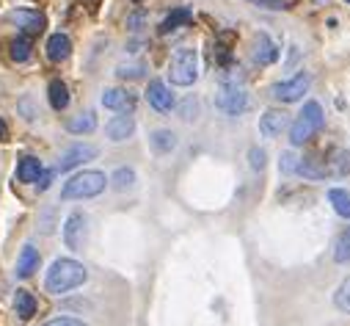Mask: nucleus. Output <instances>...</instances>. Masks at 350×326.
<instances>
[{
	"instance_id": "f257e3e1",
	"label": "nucleus",
	"mask_w": 350,
	"mask_h": 326,
	"mask_svg": "<svg viewBox=\"0 0 350 326\" xmlns=\"http://www.w3.org/2000/svg\"><path fill=\"white\" fill-rule=\"evenodd\" d=\"M85 279H89V271H85L83 263L69 260V258H61V260H55V263L50 266V271H47V277H44V288H47L50 293L61 296V293H69V290L80 288Z\"/></svg>"
},
{
	"instance_id": "f03ea898",
	"label": "nucleus",
	"mask_w": 350,
	"mask_h": 326,
	"mask_svg": "<svg viewBox=\"0 0 350 326\" xmlns=\"http://www.w3.org/2000/svg\"><path fill=\"white\" fill-rule=\"evenodd\" d=\"M323 125H325L323 105L317 100H309L301 108V114L293 119V125H290V144L293 147H304L309 138H314L317 130H323Z\"/></svg>"
},
{
	"instance_id": "7ed1b4c3",
	"label": "nucleus",
	"mask_w": 350,
	"mask_h": 326,
	"mask_svg": "<svg viewBox=\"0 0 350 326\" xmlns=\"http://www.w3.org/2000/svg\"><path fill=\"white\" fill-rule=\"evenodd\" d=\"M108 186V177L103 172H94V169H85V172H77L72 175L64 188H61V199H92V197H100Z\"/></svg>"
},
{
	"instance_id": "20e7f679",
	"label": "nucleus",
	"mask_w": 350,
	"mask_h": 326,
	"mask_svg": "<svg viewBox=\"0 0 350 326\" xmlns=\"http://www.w3.org/2000/svg\"><path fill=\"white\" fill-rule=\"evenodd\" d=\"M168 80L174 86H193L199 80V53L193 47H180L168 61Z\"/></svg>"
},
{
	"instance_id": "39448f33",
	"label": "nucleus",
	"mask_w": 350,
	"mask_h": 326,
	"mask_svg": "<svg viewBox=\"0 0 350 326\" xmlns=\"http://www.w3.org/2000/svg\"><path fill=\"white\" fill-rule=\"evenodd\" d=\"M309 89H312V77L306 72H298V75L282 80V84H273L271 86V95L279 103H298V100H304L309 95Z\"/></svg>"
},
{
	"instance_id": "423d86ee",
	"label": "nucleus",
	"mask_w": 350,
	"mask_h": 326,
	"mask_svg": "<svg viewBox=\"0 0 350 326\" xmlns=\"http://www.w3.org/2000/svg\"><path fill=\"white\" fill-rule=\"evenodd\" d=\"M215 105H218V111H224V114H229V116H240V114L248 111L251 100H248V95H245L243 86H237V84H224V86L218 89V95H215Z\"/></svg>"
},
{
	"instance_id": "0eeeda50",
	"label": "nucleus",
	"mask_w": 350,
	"mask_h": 326,
	"mask_svg": "<svg viewBox=\"0 0 350 326\" xmlns=\"http://www.w3.org/2000/svg\"><path fill=\"white\" fill-rule=\"evenodd\" d=\"M85 238H89V218H85V213H69L64 221V243L72 252H80L85 247Z\"/></svg>"
},
{
	"instance_id": "6e6552de",
	"label": "nucleus",
	"mask_w": 350,
	"mask_h": 326,
	"mask_svg": "<svg viewBox=\"0 0 350 326\" xmlns=\"http://www.w3.org/2000/svg\"><path fill=\"white\" fill-rule=\"evenodd\" d=\"M6 20L12 23V25H17L23 34H28V36H36V34H42L44 31V14H39V12H33V9H14V12H9L6 14Z\"/></svg>"
},
{
	"instance_id": "1a4fd4ad",
	"label": "nucleus",
	"mask_w": 350,
	"mask_h": 326,
	"mask_svg": "<svg viewBox=\"0 0 350 326\" xmlns=\"http://www.w3.org/2000/svg\"><path fill=\"white\" fill-rule=\"evenodd\" d=\"M97 155H100V149H97V147H92V144H75V147H69V149L61 155L58 169H61V172H72L75 166H80V163L94 160Z\"/></svg>"
},
{
	"instance_id": "9d476101",
	"label": "nucleus",
	"mask_w": 350,
	"mask_h": 326,
	"mask_svg": "<svg viewBox=\"0 0 350 326\" xmlns=\"http://www.w3.org/2000/svg\"><path fill=\"white\" fill-rule=\"evenodd\" d=\"M251 58L259 64V66H271L279 61V47L276 42L268 36V34H256L254 36V45H251Z\"/></svg>"
},
{
	"instance_id": "9b49d317",
	"label": "nucleus",
	"mask_w": 350,
	"mask_h": 326,
	"mask_svg": "<svg viewBox=\"0 0 350 326\" xmlns=\"http://www.w3.org/2000/svg\"><path fill=\"white\" fill-rule=\"evenodd\" d=\"M146 100H149V105H152L157 114H168V111L174 108V95H171V89L163 84V80H149Z\"/></svg>"
},
{
	"instance_id": "f8f14e48",
	"label": "nucleus",
	"mask_w": 350,
	"mask_h": 326,
	"mask_svg": "<svg viewBox=\"0 0 350 326\" xmlns=\"http://www.w3.org/2000/svg\"><path fill=\"white\" fill-rule=\"evenodd\" d=\"M287 125H290V116H287L284 111H279V108H268L265 114L259 116V133L265 136V138H276V136H282Z\"/></svg>"
},
{
	"instance_id": "ddd939ff",
	"label": "nucleus",
	"mask_w": 350,
	"mask_h": 326,
	"mask_svg": "<svg viewBox=\"0 0 350 326\" xmlns=\"http://www.w3.org/2000/svg\"><path fill=\"white\" fill-rule=\"evenodd\" d=\"M135 95H130L127 89H105L103 92V105L116 111V114H133L135 111Z\"/></svg>"
},
{
	"instance_id": "4468645a",
	"label": "nucleus",
	"mask_w": 350,
	"mask_h": 326,
	"mask_svg": "<svg viewBox=\"0 0 350 326\" xmlns=\"http://www.w3.org/2000/svg\"><path fill=\"white\" fill-rule=\"evenodd\" d=\"M133 130H135L133 114H119V116H113V119L105 125V136H108L111 141H127V138L133 136Z\"/></svg>"
},
{
	"instance_id": "2eb2a0df",
	"label": "nucleus",
	"mask_w": 350,
	"mask_h": 326,
	"mask_svg": "<svg viewBox=\"0 0 350 326\" xmlns=\"http://www.w3.org/2000/svg\"><path fill=\"white\" fill-rule=\"evenodd\" d=\"M47 58L50 61H66L69 55H72V39L66 36V34H53L50 39H47Z\"/></svg>"
},
{
	"instance_id": "dca6fc26",
	"label": "nucleus",
	"mask_w": 350,
	"mask_h": 326,
	"mask_svg": "<svg viewBox=\"0 0 350 326\" xmlns=\"http://www.w3.org/2000/svg\"><path fill=\"white\" fill-rule=\"evenodd\" d=\"M66 130L75 133V136H89V133H94V130H97V114H94V111H83V114L72 116V119L66 122Z\"/></svg>"
},
{
	"instance_id": "f3484780",
	"label": "nucleus",
	"mask_w": 350,
	"mask_h": 326,
	"mask_svg": "<svg viewBox=\"0 0 350 326\" xmlns=\"http://www.w3.org/2000/svg\"><path fill=\"white\" fill-rule=\"evenodd\" d=\"M36 268H39V252L28 243V247H23V252L17 258V277L20 279H28V277H33Z\"/></svg>"
},
{
	"instance_id": "a211bd4d",
	"label": "nucleus",
	"mask_w": 350,
	"mask_h": 326,
	"mask_svg": "<svg viewBox=\"0 0 350 326\" xmlns=\"http://www.w3.org/2000/svg\"><path fill=\"white\" fill-rule=\"evenodd\" d=\"M39 175H42V160L39 158H33V155L20 158V163H17V180L20 183H36Z\"/></svg>"
},
{
	"instance_id": "6ab92c4d",
	"label": "nucleus",
	"mask_w": 350,
	"mask_h": 326,
	"mask_svg": "<svg viewBox=\"0 0 350 326\" xmlns=\"http://www.w3.org/2000/svg\"><path fill=\"white\" fill-rule=\"evenodd\" d=\"M325 169L331 177H347L350 175V149H334Z\"/></svg>"
},
{
	"instance_id": "aec40b11",
	"label": "nucleus",
	"mask_w": 350,
	"mask_h": 326,
	"mask_svg": "<svg viewBox=\"0 0 350 326\" xmlns=\"http://www.w3.org/2000/svg\"><path fill=\"white\" fill-rule=\"evenodd\" d=\"M149 147L157 152V155H168L174 147H177V136H174L171 130H152V136H149Z\"/></svg>"
},
{
	"instance_id": "412c9836",
	"label": "nucleus",
	"mask_w": 350,
	"mask_h": 326,
	"mask_svg": "<svg viewBox=\"0 0 350 326\" xmlns=\"http://www.w3.org/2000/svg\"><path fill=\"white\" fill-rule=\"evenodd\" d=\"M295 175H301V177H306V180H325V177H328V169L323 166L320 160L301 158V160H298V169H295Z\"/></svg>"
},
{
	"instance_id": "4be33fe9",
	"label": "nucleus",
	"mask_w": 350,
	"mask_h": 326,
	"mask_svg": "<svg viewBox=\"0 0 350 326\" xmlns=\"http://www.w3.org/2000/svg\"><path fill=\"white\" fill-rule=\"evenodd\" d=\"M188 23H191V9H188V6H180V9H174V12L160 23V34H171V31L188 25Z\"/></svg>"
},
{
	"instance_id": "5701e85b",
	"label": "nucleus",
	"mask_w": 350,
	"mask_h": 326,
	"mask_svg": "<svg viewBox=\"0 0 350 326\" xmlns=\"http://www.w3.org/2000/svg\"><path fill=\"white\" fill-rule=\"evenodd\" d=\"M14 310H17V315H20L23 321H31V318L36 315V299H33L25 288H20V290L14 293Z\"/></svg>"
},
{
	"instance_id": "b1692460",
	"label": "nucleus",
	"mask_w": 350,
	"mask_h": 326,
	"mask_svg": "<svg viewBox=\"0 0 350 326\" xmlns=\"http://www.w3.org/2000/svg\"><path fill=\"white\" fill-rule=\"evenodd\" d=\"M47 97H50V105L55 111H64L69 105V89L64 80H50V86H47Z\"/></svg>"
},
{
	"instance_id": "393cba45",
	"label": "nucleus",
	"mask_w": 350,
	"mask_h": 326,
	"mask_svg": "<svg viewBox=\"0 0 350 326\" xmlns=\"http://www.w3.org/2000/svg\"><path fill=\"white\" fill-rule=\"evenodd\" d=\"M9 50H12V58H14L17 64H25V61L31 58V53H33V42H31L28 34H20V36L12 39Z\"/></svg>"
},
{
	"instance_id": "a878e982",
	"label": "nucleus",
	"mask_w": 350,
	"mask_h": 326,
	"mask_svg": "<svg viewBox=\"0 0 350 326\" xmlns=\"http://www.w3.org/2000/svg\"><path fill=\"white\" fill-rule=\"evenodd\" d=\"M328 202H331V208L336 210V216L350 218V194H347L345 188H331V191H328Z\"/></svg>"
},
{
	"instance_id": "bb28decb",
	"label": "nucleus",
	"mask_w": 350,
	"mask_h": 326,
	"mask_svg": "<svg viewBox=\"0 0 350 326\" xmlns=\"http://www.w3.org/2000/svg\"><path fill=\"white\" fill-rule=\"evenodd\" d=\"M334 260L336 263H350V224L342 229V235L334 243Z\"/></svg>"
},
{
	"instance_id": "cd10ccee",
	"label": "nucleus",
	"mask_w": 350,
	"mask_h": 326,
	"mask_svg": "<svg viewBox=\"0 0 350 326\" xmlns=\"http://www.w3.org/2000/svg\"><path fill=\"white\" fill-rule=\"evenodd\" d=\"M111 186H113V191H130V188L135 186V172L127 169V166L116 169L113 177H111Z\"/></svg>"
},
{
	"instance_id": "c85d7f7f",
	"label": "nucleus",
	"mask_w": 350,
	"mask_h": 326,
	"mask_svg": "<svg viewBox=\"0 0 350 326\" xmlns=\"http://www.w3.org/2000/svg\"><path fill=\"white\" fill-rule=\"evenodd\" d=\"M334 307H336L339 312L350 315V277H345L342 285L336 288V293H334Z\"/></svg>"
},
{
	"instance_id": "c756f323",
	"label": "nucleus",
	"mask_w": 350,
	"mask_h": 326,
	"mask_svg": "<svg viewBox=\"0 0 350 326\" xmlns=\"http://www.w3.org/2000/svg\"><path fill=\"white\" fill-rule=\"evenodd\" d=\"M265 160H268L265 149H259V147H251V149H248V163H251V169H254V172H262V169H265Z\"/></svg>"
},
{
	"instance_id": "7c9ffc66",
	"label": "nucleus",
	"mask_w": 350,
	"mask_h": 326,
	"mask_svg": "<svg viewBox=\"0 0 350 326\" xmlns=\"http://www.w3.org/2000/svg\"><path fill=\"white\" fill-rule=\"evenodd\" d=\"M298 160H301V158H298L295 152H290V149H287V152H282V158H279V169H282L284 175H290V172H295V169H298Z\"/></svg>"
},
{
	"instance_id": "2f4dec72",
	"label": "nucleus",
	"mask_w": 350,
	"mask_h": 326,
	"mask_svg": "<svg viewBox=\"0 0 350 326\" xmlns=\"http://www.w3.org/2000/svg\"><path fill=\"white\" fill-rule=\"evenodd\" d=\"M248 3H254L259 9H268V12H284L287 9L284 0H248Z\"/></svg>"
},
{
	"instance_id": "473e14b6",
	"label": "nucleus",
	"mask_w": 350,
	"mask_h": 326,
	"mask_svg": "<svg viewBox=\"0 0 350 326\" xmlns=\"http://www.w3.org/2000/svg\"><path fill=\"white\" fill-rule=\"evenodd\" d=\"M116 75H119V77H124V80H127V77H130V80H135V77H141V75H144V66H141V64H135V66H119V69H116Z\"/></svg>"
},
{
	"instance_id": "72a5a7b5",
	"label": "nucleus",
	"mask_w": 350,
	"mask_h": 326,
	"mask_svg": "<svg viewBox=\"0 0 350 326\" xmlns=\"http://www.w3.org/2000/svg\"><path fill=\"white\" fill-rule=\"evenodd\" d=\"M53 177H55L53 169H42V175L36 177V188H39V191H47V188L53 186Z\"/></svg>"
},
{
	"instance_id": "f704fd0d",
	"label": "nucleus",
	"mask_w": 350,
	"mask_h": 326,
	"mask_svg": "<svg viewBox=\"0 0 350 326\" xmlns=\"http://www.w3.org/2000/svg\"><path fill=\"white\" fill-rule=\"evenodd\" d=\"M144 23H146V12H135V14L127 17V28H130V31H141Z\"/></svg>"
},
{
	"instance_id": "c9c22d12",
	"label": "nucleus",
	"mask_w": 350,
	"mask_h": 326,
	"mask_svg": "<svg viewBox=\"0 0 350 326\" xmlns=\"http://www.w3.org/2000/svg\"><path fill=\"white\" fill-rule=\"evenodd\" d=\"M42 326H89V323H83L77 318H53V321L42 323Z\"/></svg>"
},
{
	"instance_id": "e433bc0d",
	"label": "nucleus",
	"mask_w": 350,
	"mask_h": 326,
	"mask_svg": "<svg viewBox=\"0 0 350 326\" xmlns=\"http://www.w3.org/2000/svg\"><path fill=\"white\" fill-rule=\"evenodd\" d=\"M180 116H183V119H188V122H191V119H196V100H188V103L180 108Z\"/></svg>"
},
{
	"instance_id": "4c0bfd02",
	"label": "nucleus",
	"mask_w": 350,
	"mask_h": 326,
	"mask_svg": "<svg viewBox=\"0 0 350 326\" xmlns=\"http://www.w3.org/2000/svg\"><path fill=\"white\" fill-rule=\"evenodd\" d=\"M6 136H9V127H6L3 119H0V141H6Z\"/></svg>"
},
{
	"instance_id": "58836bf2",
	"label": "nucleus",
	"mask_w": 350,
	"mask_h": 326,
	"mask_svg": "<svg viewBox=\"0 0 350 326\" xmlns=\"http://www.w3.org/2000/svg\"><path fill=\"white\" fill-rule=\"evenodd\" d=\"M135 3H141V0H135Z\"/></svg>"
},
{
	"instance_id": "ea45409f",
	"label": "nucleus",
	"mask_w": 350,
	"mask_h": 326,
	"mask_svg": "<svg viewBox=\"0 0 350 326\" xmlns=\"http://www.w3.org/2000/svg\"><path fill=\"white\" fill-rule=\"evenodd\" d=\"M347 3H350V0H347Z\"/></svg>"
}]
</instances>
